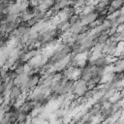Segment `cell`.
I'll return each instance as SVG.
<instances>
[{
  "mask_svg": "<svg viewBox=\"0 0 124 124\" xmlns=\"http://www.w3.org/2000/svg\"><path fill=\"white\" fill-rule=\"evenodd\" d=\"M109 5L113 7L115 10H118L123 6V0H110Z\"/></svg>",
  "mask_w": 124,
  "mask_h": 124,
  "instance_id": "7a4b0ae2",
  "label": "cell"
},
{
  "mask_svg": "<svg viewBox=\"0 0 124 124\" xmlns=\"http://www.w3.org/2000/svg\"><path fill=\"white\" fill-rule=\"evenodd\" d=\"M16 75H21L23 74V65L22 66H18L15 69V72H14Z\"/></svg>",
  "mask_w": 124,
  "mask_h": 124,
  "instance_id": "277c9868",
  "label": "cell"
},
{
  "mask_svg": "<svg viewBox=\"0 0 124 124\" xmlns=\"http://www.w3.org/2000/svg\"><path fill=\"white\" fill-rule=\"evenodd\" d=\"M124 22V15H120L116 17V25L118 24H121Z\"/></svg>",
  "mask_w": 124,
  "mask_h": 124,
  "instance_id": "5b68a950",
  "label": "cell"
},
{
  "mask_svg": "<svg viewBox=\"0 0 124 124\" xmlns=\"http://www.w3.org/2000/svg\"><path fill=\"white\" fill-rule=\"evenodd\" d=\"M103 47H104V44H100V43H96L93 46H91L90 48V51L93 52V51H100L102 52L103 50Z\"/></svg>",
  "mask_w": 124,
  "mask_h": 124,
  "instance_id": "3957f363",
  "label": "cell"
},
{
  "mask_svg": "<svg viewBox=\"0 0 124 124\" xmlns=\"http://www.w3.org/2000/svg\"><path fill=\"white\" fill-rule=\"evenodd\" d=\"M108 35L107 34V33H101L98 37H97V41H98V43H100V44H106L107 42H108Z\"/></svg>",
  "mask_w": 124,
  "mask_h": 124,
  "instance_id": "6da1fadb",
  "label": "cell"
}]
</instances>
